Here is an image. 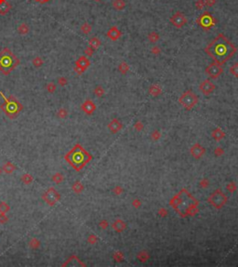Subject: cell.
<instances>
[{
    "label": "cell",
    "instance_id": "33",
    "mask_svg": "<svg viewBox=\"0 0 238 267\" xmlns=\"http://www.w3.org/2000/svg\"><path fill=\"white\" fill-rule=\"evenodd\" d=\"M104 93H105V91H104L103 88L102 86H97L96 88H95V90H94V94L96 95L97 97H99V98L103 97V95H104Z\"/></svg>",
    "mask_w": 238,
    "mask_h": 267
},
{
    "label": "cell",
    "instance_id": "15",
    "mask_svg": "<svg viewBox=\"0 0 238 267\" xmlns=\"http://www.w3.org/2000/svg\"><path fill=\"white\" fill-rule=\"evenodd\" d=\"M106 35H107V37H108L112 41H116V40H118L119 38H120V37H122V33H121V31L118 29L117 26L114 25V26H112V27L109 29L108 32H107V34H106Z\"/></svg>",
    "mask_w": 238,
    "mask_h": 267
},
{
    "label": "cell",
    "instance_id": "31",
    "mask_svg": "<svg viewBox=\"0 0 238 267\" xmlns=\"http://www.w3.org/2000/svg\"><path fill=\"white\" fill-rule=\"evenodd\" d=\"M18 32L20 34H26L29 32V27L26 23H22V24L18 27Z\"/></svg>",
    "mask_w": 238,
    "mask_h": 267
},
{
    "label": "cell",
    "instance_id": "37",
    "mask_svg": "<svg viewBox=\"0 0 238 267\" xmlns=\"http://www.w3.org/2000/svg\"><path fill=\"white\" fill-rule=\"evenodd\" d=\"M194 7H195L196 9H198V10L203 9V8L205 7L204 0H196L195 3H194Z\"/></svg>",
    "mask_w": 238,
    "mask_h": 267
},
{
    "label": "cell",
    "instance_id": "3",
    "mask_svg": "<svg viewBox=\"0 0 238 267\" xmlns=\"http://www.w3.org/2000/svg\"><path fill=\"white\" fill-rule=\"evenodd\" d=\"M65 160L76 170L80 171L85 166L92 160V156L88 154L80 144H75L66 156Z\"/></svg>",
    "mask_w": 238,
    "mask_h": 267
},
{
    "label": "cell",
    "instance_id": "25",
    "mask_svg": "<svg viewBox=\"0 0 238 267\" xmlns=\"http://www.w3.org/2000/svg\"><path fill=\"white\" fill-rule=\"evenodd\" d=\"M118 71L122 75H127L129 71V65L126 62H122L118 65Z\"/></svg>",
    "mask_w": 238,
    "mask_h": 267
},
{
    "label": "cell",
    "instance_id": "53",
    "mask_svg": "<svg viewBox=\"0 0 238 267\" xmlns=\"http://www.w3.org/2000/svg\"><path fill=\"white\" fill-rule=\"evenodd\" d=\"M223 150H222V148H221V147H217L216 149H215V155L217 156H221L222 155H223Z\"/></svg>",
    "mask_w": 238,
    "mask_h": 267
},
{
    "label": "cell",
    "instance_id": "26",
    "mask_svg": "<svg viewBox=\"0 0 238 267\" xmlns=\"http://www.w3.org/2000/svg\"><path fill=\"white\" fill-rule=\"evenodd\" d=\"M2 169H3L4 172L8 173V174H10V173H12L13 171L15 170V166L11 162H7L6 164H4Z\"/></svg>",
    "mask_w": 238,
    "mask_h": 267
},
{
    "label": "cell",
    "instance_id": "38",
    "mask_svg": "<svg viewBox=\"0 0 238 267\" xmlns=\"http://www.w3.org/2000/svg\"><path fill=\"white\" fill-rule=\"evenodd\" d=\"M29 245L32 248H37L40 245V242L39 240H37V238H32L31 241L29 242Z\"/></svg>",
    "mask_w": 238,
    "mask_h": 267
},
{
    "label": "cell",
    "instance_id": "50",
    "mask_svg": "<svg viewBox=\"0 0 238 267\" xmlns=\"http://www.w3.org/2000/svg\"><path fill=\"white\" fill-rule=\"evenodd\" d=\"M204 2L205 5L207 6V7H213L217 3V0H204Z\"/></svg>",
    "mask_w": 238,
    "mask_h": 267
},
{
    "label": "cell",
    "instance_id": "56",
    "mask_svg": "<svg viewBox=\"0 0 238 267\" xmlns=\"http://www.w3.org/2000/svg\"><path fill=\"white\" fill-rule=\"evenodd\" d=\"M122 191H123L122 188H121V187H119V186L115 187V190H114V192H115L116 195H120V194L122 193Z\"/></svg>",
    "mask_w": 238,
    "mask_h": 267
},
{
    "label": "cell",
    "instance_id": "51",
    "mask_svg": "<svg viewBox=\"0 0 238 267\" xmlns=\"http://www.w3.org/2000/svg\"><path fill=\"white\" fill-rule=\"evenodd\" d=\"M99 225L102 229H106L107 227H108V222H107L106 220H103V221L100 222Z\"/></svg>",
    "mask_w": 238,
    "mask_h": 267
},
{
    "label": "cell",
    "instance_id": "9",
    "mask_svg": "<svg viewBox=\"0 0 238 267\" xmlns=\"http://www.w3.org/2000/svg\"><path fill=\"white\" fill-rule=\"evenodd\" d=\"M169 22L174 27L181 29L187 24L188 20H187L185 14L183 12H181V11H176V12L170 17Z\"/></svg>",
    "mask_w": 238,
    "mask_h": 267
},
{
    "label": "cell",
    "instance_id": "52",
    "mask_svg": "<svg viewBox=\"0 0 238 267\" xmlns=\"http://www.w3.org/2000/svg\"><path fill=\"white\" fill-rule=\"evenodd\" d=\"M67 82H68L67 79L65 78H62V76L58 79V83H59V84L61 85V86H65V85H67Z\"/></svg>",
    "mask_w": 238,
    "mask_h": 267
},
{
    "label": "cell",
    "instance_id": "40",
    "mask_svg": "<svg viewBox=\"0 0 238 267\" xmlns=\"http://www.w3.org/2000/svg\"><path fill=\"white\" fill-rule=\"evenodd\" d=\"M68 116V112L65 109H60L57 113V116L60 118H65Z\"/></svg>",
    "mask_w": 238,
    "mask_h": 267
},
{
    "label": "cell",
    "instance_id": "34",
    "mask_svg": "<svg viewBox=\"0 0 238 267\" xmlns=\"http://www.w3.org/2000/svg\"><path fill=\"white\" fill-rule=\"evenodd\" d=\"M43 60H42V58H40V57H35L34 60H33V64H34V67H37V68H39L40 66H42L43 65Z\"/></svg>",
    "mask_w": 238,
    "mask_h": 267
},
{
    "label": "cell",
    "instance_id": "18",
    "mask_svg": "<svg viewBox=\"0 0 238 267\" xmlns=\"http://www.w3.org/2000/svg\"><path fill=\"white\" fill-rule=\"evenodd\" d=\"M112 227L115 231V232L121 233V232H123L124 230H126L127 223H126V222H124L123 220H121V219H117V220H115L114 222V223H113Z\"/></svg>",
    "mask_w": 238,
    "mask_h": 267
},
{
    "label": "cell",
    "instance_id": "7",
    "mask_svg": "<svg viewBox=\"0 0 238 267\" xmlns=\"http://www.w3.org/2000/svg\"><path fill=\"white\" fill-rule=\"evenodd\" d=\"M0 94H1L2 96L4 97V100L6 102V103H4V105H2V109L4 110V112L9 117L12 118L14 116H16L18 113L22 109V106L21 105V103L18 102L16 99L10 98V100H8L4 96L2 92H0Z\"/></svg>",
    "mask_w": 238,
    "mask_h": 267
},
{
    "label": "cell",
    "instance_id": "49",
    "mask_svg": "<svg viewBox=\"0 0 238 267\" xmlns=\"http://www.w3.org/2000/svg\"><path fill=\"white\" fill-rule=\"evenodd\" d=\"M199 185H200L202 188H206V187H208V185H209V182H208L207 179H203V180H202V181L200 182Z\"/></svg>",
    "mask_w": 238,
    "mask_h": 267
},
{
    "label": "cell",
    "instance_id": "27",
    "mask_svg": "<svg viewBox=\"0 0 238 267\" xmlns=\"http://www.w3.org/2000/svg\"><path fill=\"white\" fill-rule=\"evenodd\" d=\"M137 258H138L141 263H144V262H147V261L150 259V255L147 251H140L138 254H137Z\"/></svg>",
    "mask_w": 238,
    "mask_h": 267
},
{
    "label": "cell",
    "instance_id": "30",
    "mask_svg": "<svg viewBox=\"0 0 238 267\" xmlns=\"http://www.w3.org/2000/svg\"><path fill=\"white\" fill-rule=\"evenodd\" d=\"M230 74L234 76V78H238V62H234L229 69Z\"/></svg>",
    "mask_w": 238,
    "mask_h": 267
},
{
    "label": "cell",
    "instance_id": "44",
    "mask_svg": "<svg viewBox=\"0 0 238 267\" xmlns=\"http://www.w3.org/2000/svg\"><path fill=\"white\" fill-rule=\"evenodd\" d=\"M84 52H85V54L87 55V56H92L93 55V53H94V50L92 49L91 47H87L86 49H85V50H84Z\"/></svg>",
    "mask_w": 238,
    "mask_h": 267
},
{
    "label": "cell",
    "instance_id": "61",
    "mask_svg": "<svg viewBox=\"0 0 238 267\" xmlns=\"http://www.w3.org/2000/svg\"><path fill=\"white\" fill-rule=\"evenodd\" d=\"M0 70H1V68H0Z\"/></svg>",
    "mask_w": 238,
    "mask_h": 267
},
{
    "label": "cell",
    "instance_id": "41",
    "mask_svg": "<svg viewBox=\"0 0 238 267\" xmlns=\"http://www.w3.org/2000/svg\"><path fill=\"white\" fill-rule=\"evenodd\" d=\"M114 259L116 261V262L120 263V262H122V260L124 259V255L120 251H116V252L114 253Z\"/></svg>",
    "mask_w": 238,
    "mask_h": 267
},
{
    "label": "cell",
    "instance_id": "13",
    "mask_svg": "<svg viewBox=\"0 0 238 267\" xmlns=\"http://www.w3.org/2000/svg\"><path fill=\"white\" fill-rule=\"evenodd\" d=\"M190 153H191V155L195 159H199L205 155L206 149L200 144L196 142V144H194L191 148H190Z\"/></svg>",
    "mask_w": 238,
    "mask_h": 267
},
{
    "label": "cell",
    "instance_id": "24",
    "mask_svg": "<svg viewBox=\"0 0 238 267\" xmlns=\"http://www.w3.org/2000/svg\"><path fill=\"white\" fill-rule=\"evenodd\" d=\"M88 45H89V47H91L92 49L95 50H97L100 45H102V42H100V40L98 37H92V38L89 39Z\"/></svg>",
    "mask_w": 238,
    "mask_h": 267
},
{
    "label": "cell",
    "instance_id": "16",
    "mask_svg": "<svg viewBox=\"0 0 238 267\" xmlns=\"http://www.w3.org/2000/svg\"><path fill=\"white\" fill-rule=\"evenodd\" d=\"M122 128H123V124L119 121V119H117V118H114L108 125V128L110 129V131L113 134L117 133L119 130L122 129Z\"/></svg>",
    "mask_w": 238,
    "mask_h": 267
},
{
    "label": "cell",
    "instance_id": "23",
    "mask_svg": "<svg viewBox=\"0 0 238 267\" xmlns=\"http://www.w3.org/2000/svg\"><path fill=\"white\" fill-rule=\"evenodd\" d=\"M10 9L11 7L8 2H0V14L1 15H6L10 10Z\"/></svg>",
    "mask_w": 238,
    "mask_h": 267
},
{
    "label": "cell",
    "instance_id": "12",
    "mask_svg": "<svg viewBox=\"0 0 238 267\" xmlns=\"http://www.w3.org/2000/svg\"><path fill=\"white\" fill-rule=\"evenodd\" d=\"M215 88H216V86L214 85L209 79L203 80L199 85V90L202 92V94L206 95V96L210 95L214 90H215Z\"/></svg>",
    "mask_w": 238,
    "mask_h": 267
},
{
    "label": "cell",
    "instance_id": "32",
    "mask_svg": "<svg viewBox=\"0 0 238 267\" xmlns=\"http://www.w3.org/2000/svg\"><path fill=\"white\" fill-rule=\"evenodd\" d=\"M21 180H22V182H24L25 184H30L31 182H33L34 178H33L32 175H30V174H24L23 176H22Z\"/></svg>",
    "mask_w": 238,
    "mask_h": 267
},
{
    "label": "cell",
    "instance_id": "6",
    "mask_svg": "<svg viewBox=\"0 0 238 267\" xmlns=\"http://www.w3.org/2000/svg\"><path fill=\"white\" fill-rule=\"evenodd\" d=\"M197 103H198V97L190 90L182 93L181 95V97L178 98V103L187 111L192 110L197 104Z\"/></svg>",
    "mask_w": 238,
    "mask_h": 267
},
{
    "label": "cell",
    "instance_id": "46",
    "mask_svg": "<svg viewBox=\"0 0 238 267\" xmlns=\"http://www.w3.org/2000/svg\"><path fill=\"white\" fill-rule=\"evenodd\" d=\"M9 221V218L6 216V213H0V223H6Z\"/></svg>",
    "mask_w": 238,
    "mask_h": 267
},
{
    "label": "cell",
    "instance_id": "8",
    "mask_svg": "<svg viewBox=\"0 0 238 267\" xmlns=\"http://www.w3.org/2000/svg\"><path fill=\"white\" fill-rule=\"evenodd\" d=\"M195 22L201 28H203L206 31H208L210 28L214 27L218 23V20L209 11H205L204 13H202L195 20Z\"/></svg>",
    "mask_w": 238,
    "mask_h": 267
},
{
    "label": "cell",
    "instance_id": "54",
    "mask_svg": "<svg viewBox=\"0 0 238 267\" xmlns=\"http://www.w3.org/2000/svg\"><path fill=\"white\" fill-rule=\"evenodd\" d=\"M75 72H76L77 74H78V75H82L83 73H84V72H85V71H86V70H84V69H83V68H81V67H78V66H76V65H75Z\"/></svg>",
    "mask_w": 238,
    "mask_h": 267
},
{
    "label": "cell",
    "instance_id": "48",
    "mask_svg": "<svg viewBox=\"0 0 238 267\" xmlns=\"http://www.w3.org/2000/svg\"><path fill=\"white\" fill-rule=\"evenodd\" d=\"M134 128H135L136 130H138V131H141V130L143 129V124H142L141 121H138V122H136V123H135Z\"/></svg>",
    "mask_w": 238,
    "mask_h": 267
},
{
    "label": "cell",
    "instance_id": "45",
    "mask_svg": "<svg viewBox=\"0 0 238 267\" xmlns=\"http://www.w3.org/2000/svg\"><path fill=\"white\" fill-rule=\"evenodd\" d=\"M151 52L154 55H158V54L161 53V49H160V47H157V46H153L151 49Z\"/></svg>",
    "mask_w": 238,
    "mask_h": 267
},
{
    "label": "cell",
    "instance_id": "4",
    "mask_svg": "<svg viewBox=\"0 0 238 267\" xmlns=\"http://www.w3.org/2000/svg\"><path fill=\"white\" fill-rule=\"evenodd\" d=\"M18 62L17 58L9 50H5L0 53V68L5 75H9Z\"/></svg>",
    "mask_w": 238,
    "mask_h": 267
},
{
    "label": "cell",
    "instance_id": "29",
    "mask_svg": "<svg viewBox=\"0 0 238 267\" xmlns=\"http://www.w3.org/2000/svg\"><path fill=\"white\" fill-rule=\"evenodd\" d=\"M73 191L74 192H75L76 194H80L83 190H84V186H83V184L80 182H75L74 184H73Z\"/></svg>",
    "mask_w": 238,
    "mask_h": 267
},
{
    "label": "cell",
    "instance_id": "11",
    "mask_svg": "<svg viewBox=\"0 0 238 267\" xmlns=\"http://www.w3.org/2000/svg\"><path fill=\"white\" fill-rule=\"evenodd\" d=\"M60 198H61V195H60L54 188L49 189L43 195V199L50 206L55 205L60 200Z\"/></svg>",
    "mask_w": 238,
    "mask_h": 267
},
{
    "label": "cell",
    "instance_id": "19",
    "mask_svg": "<svg viewBox=\"0 0 238 267\" xmlns=\"http://www.w3.org/2000/svg\"><path fill=\"white\" fill-rule=\"evenodd\" d=\"M75 65L78 67L83 68L84 70H87V67H89V65H90V62H89V60L86 56H80L78 58V60H76Z\"/></svg>",
    "mask_w": 238,
    "mask_h": 267
},
{
    "label": "cell",
    "instance_id": "1",
    "mask_svg": "<svg viewBox=\"0 0 238 267\" xmlns=\"http://www.w3.org/2000/svg\"><path fill=\"white\" fill-rule=\"evenodd\" d=\"M236 51L237 47L223 34H219L205 49L206 54L219 65L229 61Z\"/></svg>",
    "mask_w": 238,
    "mask_h": 267
},
{
    "label": "cell",
    "instance_id": "28",
    "mask_svg": "<svg viewBox=\"0 0 238 267\" xmlns=\"http://www.w3.org/2000/svg\"><path fill=\"white\" fill-rule=\"evenodd\" d=\"M80 30H81V32H82L83 34H88L89 33L91 32V30H92V26H91L90 24H89L88 22H84V23H83V24L81 25Z\"/></svg>",
    "mask_w": 238,
    "mask_h": 267
},
{
    "label": "cell",
    "instance_id": "55",
    "mask_svg": "<svg viewBox=\"0 0 238 267\" xmlns=\"http://www.w3.org/2000/svg\"><path fill=\"white\" fill-rule=\"evenodd\" d=\"M158 213H159V214H160V216H162V217H165V216L166 215V213H168V212H166V210H164V209H163V207H162V209H160V210H159Z\"/></svg>",
    "mask_w": 238,
    "mask_h": 267
},
{
    "label": "cell",
    "instance_id": "36",
    "mask_svg": "<svg viewBox=\"0 0 238 267\" xmlns=\"http://www.w3.org/2000/svg\"><path fill=\"white\" fill-rule=\"evenodd\" d=\"M9 210V206L6 202L0 203V213H7Z\"/></svg>",
    "mask_w": 238,
    "mask_h": 267
},
{
    "label": "cell",
    "instance_id": "17",
    "mask_svg": "<svg viewBox=\"0 0 238 267\" xmlns=\"http://www.w3.org/2000/svg\"><path fill=\"white\" fill-rule=\"evenodd\" d=\"M148 92L153 97H158L159 95H161V93H162V88L159 84H157V83H153V84H152L150 87H149Z\"/></svg>",
    "mask_w": 238,
    "mask_h": 267
},
{
    "label": "cell",
    "instance_id": "59",
    "mask_svg": "<svg viewBox=\"0 0 238 267\" xmlns=\"http://www.w3.org/2000/svg\"><path fill=\"white\" fill-rule=\"evenodd\" d=\"M1 172H2V169H0V174H1Z\"/></svg>",
    "mask_w": 238,
    "mask_h": 267
},
{
    "label": "cell",
    "instance_id": "14",
    "mask_svg": "<svg viewBox=\"0 0 238 267\" xmlns=\"http://www.w3.org/2000/svg\"><path fill=\"white\" fill-rule=\"evenodd\" d=\"M81 109L83 112L87 115H92L96 110V104H95L91 100H87L86 102L83 103L81 105Z\"/></svg>",
    "mask_w": 238,
    "mask_h": 267
},
{
    "label": "cell",
    "instance_id": "47",
    "mask_svg": "<svg viewBox=\"0 0 238 267\" xmlns=\"http://www.w3.org/2000/svg\"><path fill=\"white\" fill-rule=\"evenodd\" d=\"M97 240H98L97 236H96V235H89V236H88V238H87V242H88V243H90V244H95V243L97 242Z\"/></svg>",
    "mask_w": 238,
    "mask_h": 267
},
{
    "label": "cell",
    "instance_id": "22",
    "mask_svg": "<svg viewBox=\"0 0 238 267\" xmlns=\"http://www.w3.org/2000/svg\"><path fill=\"white\" fill-rule=\"evenodd\" d=\"M147 38H148V40L150 41L151 43L154 44V43H156L157 41L160 39V34L157 32H156V31H153V32L148 34Z\"/></svg>",
    "mask_w": 238,
    "mask_h": 267
},
{
    "label": "cell",
    "instance_id": "10",
    "mask_svg": "<svg viewBox=\"0 0 238 267\" xmlns=\"http://www.w3.org/2000/svg\"><path fill=\"white\" fill-rule=\"evenodd\" d=\"M206 74L212 79H217L219 76H221L223 73V68L222 65L216 62H211L207 65L205 69Z\"/></svg>",
    "mask_w": 238,
    "mask_h": 267
},
{
    "label": "cell",
    "instance_id": "2",
    "mask_svg": "<svg viewBox=\"0 0 238 267\" xmlns=\"http://www.w3.org/2000/svg\"><path fill=\"white\" fill-rule=\"evenodd\" d=\"M169 205L180 217L186 218L198 212L199 201L187 189L182 188L169 200Z\"/></svg>",
    "mask_w": 238,
    "mask_h": 267
},
{
    "label": "cell",
    "instance_id": "5",
    "mask_svg": "<svg viewBox=\"0 0 238 267\" xmlns=\"http://www.w3.org/2000/svg\"><path fill=\"white\" fill-rule=\"evenodd\" d=\"M228 197L222 191V189H216L209 197H207V202L216 210H221L227 203Z\"/></svg>",
    "mask_w": 238,
    "mask_h": 267
},
{
    "label": "cell",
    "instance_id": "21",
    "mask_svg": "<svg viewBox=\"0 0 238 267\" xmlns=\"http://www.w3.org/2000/svg\"><path fill=\"white\" fill-rule=\"evenodd\" d=\"M126 1L125 0H113L112 6L115 10H123L126 8Z\"/></svg>",
    "mask_w": 238,
    "mask_h": 267
},
{
    "label": "cell",
    "instance_id": "58",
    "mask_svg": "<svg viewBox=\"0 0 238 267\" xmlns=\"http://www.w3.org/2000/svg\"><path fill=\"white\" fill-rule=\"evenodd\" d=\"M94 1H95V2H100L102 0H94Z\"/></svg>",
    "mask_w": 238,
    "mask_h": 267
},
{
    "label": "cell",
    "instance_id": "60",
    "mask_svg": "<svg viewBox=\"0 0 238 267\" xmlns=\"http://www.w3.org/2000/svg\"><path fill=\"white\" fill-rule=\"evenodd\" d=\"M34 1H37V2H40V1H41V0H34Z\"/></svg>",
    "mask_w": 238,
    "mask_h": 267
},
{
    "label": "cell",
    "instance_id": "20",
    "mask_svg": "<svg viewBox=\"0 0 238 267\" xmlns=\"http://www.w3.org/2000/svg\"><path fill=\"white\" fill-rule=\"evenodd\" d=\"M225 135H226L225 132L219 127L216 128L211 132V137L215 141H219L221 140H222L223 138H225Z\"/></svg>",
    "mask_w": 238,
    "mask_h": 267
},
{
    "label": "cell",
    "instance_id": "57",
    "mask_svg": "<svg viewBox=\"0 0 238 267\" xmlns=\"http://www.w3.org/2000/svg\"><path fill=\"white\" fill-rule=\"evenodd\" d=\"M49 0H42V1H40V2H42V3H45V2H49Z\"/></svg>",
    "mask_w": 238,
    "mask_h": 267
},
{
    "label": "cell",
    "instance_id": "42",
    "mask_svg": "<svg viewBox=\"0 0 238 267\" xmlns=\"http://www.w3.org/2000/svg\"><path fill=\"white\" fill-rule=\"evenodd\" d=\"M47 90L49 91V93H54L55 90H56V85L52 82L49 83L47 86Z\"/></svg>",
    "mask_w": 238,
    "mask_h": 267
},
{
    "label": "cell",
    "instance_id": "39",
    "mask_svg": "<svg viewBox=\"0 0 238 267\" xmlns=\"http://www.w3.org/2000/svg\"><path fill=\"white\" fill-rule=\"evenodd\" d=\"M226 188H227V190H228V191H229L230 193H234V192H235V191H236V184H235V182H232L228 183L227 186H226Z\"/></svg>",
    "mask_w": 238,
    "mask_h": 267
},
{
    "label": "cell",
    "instance_id": "43",
    "mask_svg": "<svg viewBox=\"0 0 238 267\" xmlns=\"http://www.w3.org/2000/svg\"><path fill=\"white\" fill-rule=\"evenodd\" d=\"M160 137H161V134H160V132L158 131V130H154V131L151 135V138L153 141H158Z\"/></svg>",
    "mask_w": 238,
    "mask_h": 267
},
{
    "label": "cell",
    "instance_id": "35",
    "mask_svg": "<svg viewBox=\"0 0 238 267\" xmlns=\"http://www.w3.org/2000/svg\"><path fill=\"white\" fill-rule=\"evenodd\" d=\"M52 181L53 182H55L56 183H61V182H63V176L61 174V173H56L54 176L52 177Z\"/></svg>",
    "mask_w": 238,
    "mask_h": 267
}]
</instances>
